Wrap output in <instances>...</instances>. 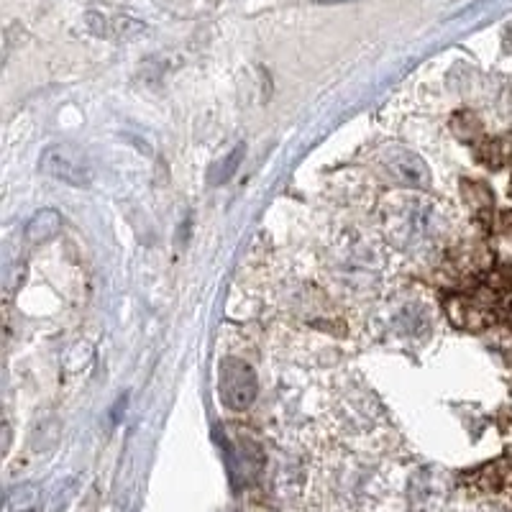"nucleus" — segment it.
Listing matches in <instances>:
<instances>
[{
	"instance_id": "f257e3e1",
	"label": "nucleus",
	"mask_w": 512,
	"mask_h": 512,
	"mask_svg": "<svg viewBox=\"0 0 512 512\" xmlns=\"http://www.w3.org/2000/svg\"><path fill=\"white\" fill-rule=\"evenodd\" d=\"M446 318L451 320V326L459 331H484L497 320V310H500V292L492 287H477L469 292H454L446 297Z\"/></svg>"
},
{
	"instance_id": "f03ea898",
	"label": "nucleus",
	"mask_w": 512,
	"mask_h": 512,
	"mask_svg": "<svg viewBox=\"0 0 512 512\" xmlns=\"http://www.w3.org/2000/svg\"><path fill=\"white\" fill-rule=\"evenodd\" d=\"M256 374L254 369L241 359H223L221 377H218V392L226 408L246 410L256 400Z\"/></svg>"
},
{
	"instance_id": "7ed1b4c3",
	"label": "nucleus",
	"mask_w": 512,
	"mask_h": 512,
	"mask_svg": "<svg viewBox=\"0 0 512 512\" xmlns=\"http://www.w3.org/2000/svg\"><path fill=\"white\" fill-rule=\"evenodd\" d=\"M39 167L44 175L72 187H88L90 180H93V169H90L88 159L72 146H49V149H44Z\"/></svg>"
},
{
	"instance_id": "20e7f679",
	"label": "nucleus",
	"mask_w": 512,
	"mask_h": 512,
	"mask_svg": "<svg viewBox=\"0 0 512 512\" xmlns=\"http://www.w3.org/2000/svg\"><path fill=\"white\" fill-rule=\"evenodd\" d=\"M492 262H495V256L482 244H464L448 254L451 272L456 277H464V280H474V277L489 274L492 272Z\"/></svg>"
},
{
	"instance_id": "39448f33",
	"label": "nucleus",
	"mask_w": 512,
	"mask_h": 512,
	"mask_svg": "<svg viewBox=\"0 0 512 512\" xmlns=\"http://www.w3.org/2000/svg\"><path fill=\"white\" fill-rule=\"evenodd\" d=\"M390 167L405 185L415 187V190H428L431 187V172L428 164L413 152H402V149H392L390 152Z\"/></svg>"
},
{
	"instance_id": "423d86ee",
	"label": "nucleus",
	"mask_w": 512,
	"mask_h": 512,
	"mask_svg": "<svg viewBox=\"0 0 512 512\" xmlns=\"http://www.w3.org/2000/svg\"><path fill=\"white\" fill-rule=\"evenodd\" d=\"M461 195H464L466 205L472 208L479 226L489 228L492 213H495V195H492V190L479 180H461Z\"/></svg>"
},
{
	"instance_id": "0eeeda50",
	"label": "nucleus",
	"mask_w": 512,
	"mask_h": 512,
	"mask_svg": "<svg viewBox=\"0 0 512 512\" xmlns=\"http://www.w3.org/2000/svg\"><path fill=\"white\" fill-rule=\"evenodd\" d=\"M59 231H62V216H59L57 210L47 208V210H39L29 223H26V241L29 244H47V241L57 239Z\"/></svg>"
},
{
	"instance_id": "6e6552de",
	"label": "nucleus",
	"mask_w": 512,
	"mask_h": 512,
	"mask_svg": "<svg viewBox=\"0 0 512 512\" xmlns=\"http://www.w3.org/2000/svg\"><path fill=\"white\" fill-rule=\"evenodd\" d=\"M474 159L489 169H502L512 162V144L507 139H482L474 144Z\"/></svg>"
},
{
	"instance_id": "1a4fd4ad",
	"label": "nucleus",
	"mask_w": 512,
	"mask_h": 512,
	"mask_svg": "<svg viewBox=\"0 0 512 512\" xmlns=\"http://www.w3.org/2000/svg\"><path fill=\"white\" fill-rule=\"evenodd\" d=\"M451 131L464 144H477L482 139V121L472 111H459L451 118Z\"/></svg>"
},
{
	"instance_id": "9d476101",
	"label": "nucleus",
	"mask_w": 512,
	"mask_h": 512,
	"mask_svg": "<svg viewBox=\"0 0 512 512\" xmlns=\"http://www.w3.org/2000/svg\"><path fill=\"white\" fill-rule=\"evenodd\" d=\"M241 157H244V146H236V149L228 154V159H223V162L210 172V182H213V185H223L226 180H231V175L241 164Z\"/></svg>"
},
{
	"instance_id": "9b49d317",
	"label": "nucleus",
	"mask_w": 512,
	"mask_h": 512,
	"mask_svg": "<svg viewBox=\"0 0 512 512\" xmlns=\"http://www.w3.org/2000/svg\"><path fill=\"white\" fill-rule=\"evenodd\" d=\"M36 505V487L34 484H24V487H18L13 489V495H11V507L13 510H31V507Z\"/></svg>"
},
{
	"instance_id": "f8f14e48",
	"label": "nucleus",
	"mask_w": 512,
	"mask_h": 512,
	"mask_svg": "<svg viewBox=\"0 0 512 512\" xmlns=\"http://www.w3.org/2000/svg\"><path fill=\"white\" fill-rule=\"evenodd\" d=\"M489 287L495 292H512V264L492 269L489 272Z\"/></svg>"
},
{
	"instance_id": "ddd939ff",
	"label": "nucleus",
	"mask_w": 512,
	"mask_h": 512,
	"mask_svg": "<svg viewBox=\"0 0 512 512\" xmlns=\"http://www.w3.org/2000/svg\"><path fill=\"white\" fill-rule=\"evenodd\" d=\"M500 231L505 239L512 241V210H505L500 216Z\"/></svg>"
},
{
	"instance_id": "4468645a",
	"label": "nucleus",
	"mask_w": 512,
	"mask_h": 512,
	"mask_svg": "<svg viewBox=\"0 0 512 512\" xmlns=\"http://www.w3.org/2000/svg\"><path fill=\"white\" fill-rule=\"evenodd\" d=\"M502 44H505V52H512V24L505 29V36H502Z\"/></svg>"
},
{
	"instance_id": "2eb2a0df",
	"label": "nucleus",
	"mask_w": 512,
	"mask_h": 512,
	"mask_svg": "<svg viewBox=\"0 0 512 512\" xmlns=\"http://www.w3.org/2000/svg\"><path fill=\"white\" fill-rule=\"evenodd\" d=\"M507 313H510V320H512V300H510V303H507Z\"/></svg>"
},
{
	"instance_id": "dca6fc26",
	"label": "nucleus",
	"mask_w": 512,
	"mask_h": 512,
	"mask_svg": "<svg viewBox=\"0 0 512 512\" xmlns=\"http://www.w3.org/2000/svg\"><path fill=\"white\" fill-rule=\"evenodd\" d=\"M510 198H512V180H510Z\"/></svg>"
}]
</instances>
